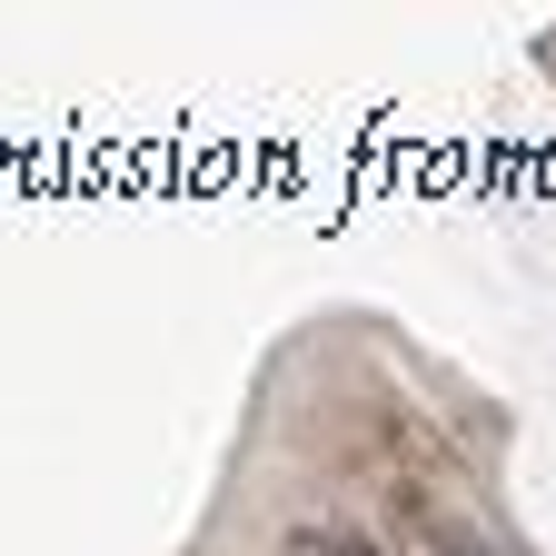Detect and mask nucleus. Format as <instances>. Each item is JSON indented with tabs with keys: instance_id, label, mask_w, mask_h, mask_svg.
<instances>
[{
	"instance_id": "1",
	"label": "nucleus",
	"mask_w": 556,
	"mask_h": 556,
	"mask_svg": "<svg viewBox=\"0 0 556 556\" xmlns=\"http://www.w3.org/2000/svg\"><path fill=\"white\" fill-rule=\"evenodd\" d=\"M289 556H388V546H378V536H358V527H318V517H308V527L289 536Z\"/></svg>"
},
{
	"instance_id": "2",
	"label": "nucleus",
	"mask_w": 556,
	"mask_h": 556,
	"mask_svg": "<svg viewBox=\"0 0 556 556\" xmlns=\"http://www.w3.org/2000/svg\"><path fill=\"white\" fill-rule=\"evenodd\" d=\"M428 536H438V556H497V546H486V536H467V527H457V517H438V527H428Z\"/></svg>"
}]
</instances>
